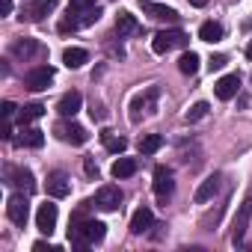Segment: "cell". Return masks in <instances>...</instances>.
I'll return each instance as SVG.
<instances>
[{
	"mask_svg": "<svg viewBox=\"0 0 252 252\" xmlns=\"http://www.w3.org/2000/svg\"><path fill=\"white\" fill-rule=\"evenodd\" d=\"M199 39L202 42H220L222 39V24H217V21H205L202 27H199Z\"/></svg>",
	"mask_w": 252,
	"mask_h": 252,
	"instance_id": "7402d4cb",
	"label": "cell"
},
{
	"mask_svg": "<svg viewBox=\"0 0 252 252\" xmlns=\"http://www.w3.org/2000/svg\"><path fill=\"white\" fill-rule=\"evenodd\" d=\"M80 104H83V95L71 89V92H65V95H63V98L57 101V113L68 119V116H74V113L80 110Z\"/></svg>",
	"mask_w": 252,
	"mask_h": 252,
	"instance_id": "ac0fdd59",
	"label": "cell"
},
{
	"mask_svg": "<svg viewBox=\"0 0 252 252\" xmlns=\"http://www.w3.org/2000/svg\"><path fill=\"white\" fill-rule=\"evenodd\" d=\"M89 113H92V119H104V110H101V104H95V101H92V110H89Z\"/></svg>",
	"mask_w": 252,
	"mask_h": 252,
	"instance_id": "e575fe53",
	"label": "cell"
},
{
	"mask_svg": "<svg viewBox=\"0 0 252 252\" xmlns=\"http://www.w3.org/2000/svg\"><path fill=\"white\" fill-rule=\"evenodd\" d=\"M0 110H3V116H6V119H12V116H15V104H12V101H3V107H0Z\"/></svg>",
	"mask_w": 252,
	"mask_h": 252,
	"instance_id": "1f68e13d",
	"label": "cell"
},
{
	"mask_svg": "<svg viewBox=\"0 0 252 252\" xmlns=\"http://www.w3.org/2000/svg\"><path fill=\"white\" fill-rule=\"evenodd\" d=\"M3 181H6L9 187H18V190L27 193V196L36 190V178H33V172L24 169V166H6V169H3Z\"/></svg>",
	"mask_w": 252,
	"mask_h": 252,
	"instance_id": "3957f363",
	"label": "cell"
},
{
	"mask_svg": "<svg viewBox=\"0 0 252 252\" xmlns=\"http://www.w3.org/2000/svg\"><path fill=\"white\" fill-rule=\"evenodd\" d=\"M149 228H155V214L143 205V208H137L134 217H131V234H146Z\"/></svg>",
	"mask_w": 252,
	"mask_h": 252,
	"instance_id": "2e32d148",
	"label": "cell"
},
{
	"mask_svg": "<svg viewBox=\"0 0 252 252\" xmlns=\"http://www.w3.org/2000/svg\"><path fill=\"white\" fill-rule=\"evenodd\" d=\"M225 63H228V57H225V54H217V57H211V63H208V65H211V71H220Z\"/></svg>",
	"mask_w": 252,
	"mask_h": 252,
	"instance_id": "f546056e",
	"label": "cell"
},
{
	"mask_svg": "<svg viewBox=\"0 0 252 252\" xmlns=\"http://www.w3.org/2000/svg\"><path fill=\"white\" fill-rule=\"evenodd\" d=\"M9 51H12V57H15V60H24V63H27L30 57H36V54H39V42H36V39H30V36H24V39H15Z\"/></svg>",
	"mask_w": 252,
	"mask_h": 252,
	"instance_id": "e0dca14e",
	"label": "cell"
},
{
	"mask_svg": "<svg viewBox=\"0 0 252 252\" xmlns=\"http://www.w3.org/2000/svg\"><path fill=\"white\" fill-rule=\"evenodd\" d=\"M190 6H196V9H205V6H208V0H190Z\"/></svg>",
	"mask_w": 252,
	"mask_h": 252,
	"instance_id": "8d00e7d4",
	"label": "cell"
},
{
	"mask_svg": "<svg viewBox=\"0 0 252 252\" xmlns=\"http://www.w3.org/2000/svg\"><path fill=\"white\" fill-rule=\"evenodd\" d=\"M107 234V225L98 222V220H83L80 214L71 220V228H68V243L74 249H89L92 243H101Z\"/></svg>",
	"mask_w": 252,
	"mask_h": 252,
	"instance_id": "6da1fadb",
	"label": "cell"
},
{
	"mask_svg": "<svg viewBox=\"0 0 252 252\" xmlns=\"http://www.w3.org/2000/svg\"><path fill=\"white\" fill-rule=\"evenodd\" d=\"M187 33L184 30H163V33H158L155 36V42H152V51L155 54H166V51H172V48H187Z\"/></svg>",
	"mask_w": 252,
	"mask_h": 252,
	"instance_id": "277c9868",
	"label": "cell"
},
{
	"mask_svg": "<svg viewBox=\"0 0 252 252\" xmlns=\"http://www.w3.org/2000/svg\"><path fill=\"white\" fill-rule=\"evenodd\" d=\"M95 205H98L101 211H119V205H122V190H119L116 184H104V187L95 193Z\"/></svg>",
	"mask_w": 252,
	"mask_h": 252,
	"instance_id": "52a82bcc",
	"label": "cell"
},
{
	"mask_svg": "<svg viewBox=\"0 0 252 252\" xmlns=\"http://www.w3.org/2000/svg\"><path fill=\"white\" fill-rule=\"evenodd\" d=\"M205 116H208V104H205V101L193 104V107L184 113V119H187V122H199V119H205Z\"/></svg>",
	"mask_w": 252,
	"mask_h": 252,
	"instance_id": "f1b7e54d",
	"label": "cell"
},
{
	"mask_svg": "<svg viewBox=\"0 0 252 252\" xmlns=\"http://www.w3.org/2000/svg\"><path fill=\"white\" fill-rule=\"evenodd\" d=\"M83 169H86V175H98V166L92 163V158H86V160H83Z\"/></svg>",
	"mask_w": 252,
	"mask_h": 252,
	"instance_id": "d6a6232c",
	"label": "cell"
},
{
	"mask_svg": "<svg viewBox=\"0 0 252 252\" xmlns=\"http://www.w3.org/2000/svg\"><path fill=\"white\" fill-rule=\"evenodd\" d=\"M51 80H54V68H48V65L33 68V71H27V74H24V86H27V89H33V92L48 89V86H51Z\"/></svg>",
	"mask_w": 252,
	"mask_h": 252,
	"instance_id": "ba28073f",
	"label": "cell"
},
{
	"mask_svg": "<svg viewBox=\"0 0 252 252\" xmlns=\"http://www.w3.org/2000/svg\"><path fill=\"white\" fill-rule=\"evenodd\" d=\"M54 134H57L63 143H71V146H83V143L89 140L86 128H83V125H77V122H60L57 128H54Z\"/></svg>",
	"mask_w": 252,
	"mask_h": 252,
	"instance_id": "5b68a950",
	"label": "cell"
},
{
	"mask_svg": "<svg viewBox=\"0 0 252 252\" xmlns=\"http://www.w3.org/2000/svg\"><path fill=\"white\" fill-rule=\"evenodd\" d=\"M89 6H95V0H71L68 9H89Z\"/></svg>",
	"mask_w": 252,
	"mask_h": 252,
	"instance_id": "4dcf8cb0",
	"label": "cell"
},
{
	"mask_svg": "<svg viewBox=\"0 0 252 252\" xmlns=\"http://www.w3.org/2000/svg\"><path fill=\"white\" fill-rule=\"evenodd\" d=\"M63 63H65L68 68H80L83 63H89V54H86L83 48H65V51H63Z\"/></svg>",
	"mask_w": 252,
	"mask_h": 252,
	"instance_id": "44dd1931",
	"label": "cell"
},
{
	"mask_svg": "<svg viewBox=\"0 0 252 252\" xmlns=\"http://www.w3.org/2000/svg\"><path fill=\"white\" fill-rule=\"evenodd\" d=\"M6 217H9L15 225H27V217H30L27 193H15V196H9V202H6Z\"/></svg>",
	"mask_w": 252,
	"mask_h": 252,
	"instance_id": "8992f818",
	"label": "cell"
},
{
	"mask_svg": "<svg viewBox=\"0 0 252 252\" xmlns=\"http://www.w3.org/2000/svg\"><path fill=\"white\" fill-rule=\"evenodd\" d=\"M101 140H104L107 152H113V155H122L125 149H128V140H125V137H116L113 131H104V134H101Z\"/></svg>",
	"mask_w": 252,
	"mask_h": 252,
	"instance_id": "d4e9b609",
	"label": "cell"
},
{
	"mask_svg": "<svg viewBox=\"0 0 252 252\" xmlns=\"http://www.w3.org/2000/svg\"><path fill=\"white\" fill-rule=\"evenodd\" d=\"M155 98H158V86H152L146 95H137L134 101H131V122H140L143 119V110H155Z\"/></svg>",
	"mask_w": 252,
	"mask_h": 252,
	"instance_id": "8fae6325",
	"label": "cell"
},
{
	"mask_svg": "<svg viewBox=\"0 0 252 252\" xmlns=\"http://www.w3.org/2000/svg\"><path fill=\"white\" fill-rule=\"evenodd\" d=\"M249 222H252V187H249V193L243 196V202L237 205V214H234V222H231V243H234V246L243 243Z\"/></svg>",
	"mask_w": 252,
	"mask_h": 252,
	"instance_id": "7a4b0ae2",
	"label": "cell"
},
{
	"mask_svg": "<svg viewBox=\"0 0 252 252\" xmlns=\"http://www.w3.org/2000/svg\"><path fill=\"white\" fill-rule=\"evenodd\" d=\"M36 225H39V231H42V234H54V228H57V205H51V202L39 205Z\"/></svg>",
	"mask_w": 252,
	"mask_h": 252,
	"instance_id": "7c38bea8",
	"label": "cell"
},
{
	"mask_svg": "<svg viewBox=\"0 0 252 252\" xmlns=\"http://www.w3.org/2000/svg\"><path fill=\"white\" fill-rule=\"evenodd\" d=\"M33 249H36V252H45V249H48V252H54V246H51V243H45V240H39Z\"/></svg>",
	"mask_w": 252,
	"mask_h": 252,
	"instance_id": "d590c367",
	"label": "cell"
},
{
	"mask_svg": "<svg viewBox=\"0 0 252 252\" xmlns=\"http://www.w3.org/2000/svg\"><path fill=\"white\" fill-rule=\"evenodd\" d=\"M143 6H146V9H149V15H152V18H158V21H178V12H175V9L158 6V3H152V0H146Z\"/></svg>",
	"mask_w": 252,
	"mask_h": 252,
	"instance_id": "603a6c76",
	"label": "cell"
},
{
	"mask_svg": "<svg viewBox=\"0 0 252 252\" xmlns=\"http://www.w3.org/2000/svg\"><path fill=\"white\" fill-rule=\"evenodd\" d=\"M220 187H222V175H208V178L199 184V190H196V202H199V205L211 202V199L220 193Z\"/></svg>",
	"mask_w": 252,
	"mask_h": 252,
	"instance_id": "9a60e30c",
	"label": "cell"
},
{
	"mask_svg": "<svg viewBox=\"0 0 252 252\" xmlns=\"http://www.w3.org/2000/svg\"><path fill=\"white\" fill-rule=\"evenodd\" d=\"M54 9H57V0H30L21 18H27V21H42V18H45L48 12H54Z\"/></svg>",
	"mask_w": 252,
	"mask_h": 252,
	"instance_id": "5bb4252c",
	"label": "cell"
},
{
	"mask_svg": "<svg viewBox=\"0 0 252 252\" xmlns=\"http://www.w3.org/2000/svg\"><path fill=\"white\" fill-rule=\"evenodd\" d=\"M178 68H181V74H196V71H199V57H196L193 51L181 54V60H178Z\"/></svg>",
	"mask_w": 252,
	"mask_h": 252,
	"instance_id": "83f0119b",
	"label": "cell"
},
{
	"mask_svg": "<svg viewBox=\"0 0 252 252\" xmlns=\"http://www.w3.org/2000/svg\"><path fill=\"white\" fill-rule=\"evenodd\" d=\"M18 143H21V146H27V149H42V143H45V134H42L39 128H24Z\"/></svg>",
	"mask_w": 252,
	"mask_h": 252,
	"instance_id": "cb8c5ba5",
	"label": "cell"
},
{
	"mask_svg": "<svg viewBox=\"0 0 252 252\" xmlns=\"http://www.w3.org/2000/svg\"><path fill=\"white\" fill-rule=\"evenodd\" d=\"M163 149V137L160 134H146L143 140H140V152L143 155H155V152H160Z\"/></svg>",
	"mask_w": 252,
	"mask_h": 252,
	"instance_id": "484cf974",
	"label": "cell"
},
{
	"mask_svg": "<svg viewBox=\"0 0 252 252\" xmlns=\"http://www.w3.org/2000/svg\"><path fill=\"white\" fill-rule=\"evenodd\" d=\"M116 33H119V39L140 33V24H137V18H134L131 12H119V18H116Z\"/></svg>",
	"mask_w": 252,
	"mask_h": 252,
	"instance_id": "d6986e66",
	"label": "cell"
},
{
	"mask_svg": "<svg viewBox=\"0 0 252 252\" xmlns=\"http://www.w3.org/2000/svg\"><path fill=\"white\" fill-rule=\"evenodd\" d=\"M140 3H146V0H140Z\"/></svg>",
	"mask_w": 252,
	"mask_h": 252,
	"instance_id": "f35d334b",
	"label": "cell"
},
{
	"mask_svg": "<svg viewBox=\"0 0 252 252\" xmlns=\"http://www.w3.org/2000/svg\"><path fill=\"white\" fill-rule=\"evenodd\" d=\"M246 57H249V60H252V42H249V45H246Z\"/></svg>",
	"mask_w": 252,
	"mask_h": 252,
	"instance_id": "74e56055",
	"label": "cell"
},
{
	"mask_svg": "<svg viewBox=\"0 0 252 252\" xmlns=\"http://www.w3.org/2000/svg\"><path fill=\"white\" fill-rule=\"evenodd\" d=\"M175 190V181H172V172L166 166H155V196L160 202H166Z\"/></svg>",
	"mask_w": 252,
	"mask_h": 252,
	"instance_id": "9c48e42d",
	"label": "cell"
},
{
	"mask_svg": "<svg viewBox=\"0 0 252 252\" xmlns=\"http://www.w3.org/2000/svg\"><path fill=\"white\" fill-rule=\"evenodd\" d=\"M68 193H71V178H68L63 169L51 172V175H48V196H54V199H65Z\"/></svg>",
	"mask_w": 252,
	"mask_h": 252,
	"instance_id": "30bf717a",
	"label": "cell"
},
{
	"mask_svg": "<svg viewBox=\"0 0 252 252\" xmlns=\"http://www.w3.org/2000/svg\"><path fill=\"white\" fill-rule=\"evenodd\" d=\"M110 172H113V178H131L137 172V160L134 158H119Z\"/></svg>",
	"mask_w": 252,
	"mask_h": 252,
	"instance_id": "ffe728a7",
	"label": "cell"
},
{
	"mask_svg": "<svg viewBox=\"0 0 252 252\" xmlns=\"http://www.w3.org/2000/svg\"><path fill=\"white\" fill-rule=\"evenodd\" d=\"M0 15H12V0H0Z\"/></svg>",
	"mask_w": 252,
	"mask_h": 252,
	"instance_id": "836d02e7",
	"label": "cell"
},
{
	"mask_svg": "<svg viewBox=\"0 0 252 252\" xmlns=\"http://www.w3.org/2000/svg\"><path fill=\"white\" fill-rule=\"evenodd\" d=\"M42 116H45V107H42V104H27V107L18 113L21 128H24V125H30V122H36V119H42Z\"/></svg>",
	"mask_w": 252,
	"mask_h": 252,
	"instance_id": "4316f807",
	"label": "cell"
},
{
	"mask_svg": "<svg viewBox=\"0 0 252 252\" xmlns=\"http://www.w3.org/2000/svg\"><path fill=\"white\" fill-rule=\"evenodd\" d=\"M214 92H217L220 101H231V98L240 92V77H237V74H225V77H220L217 86H214Z\"/></svg>",
	"mask_w": 252,
	"mask_h": 252,
	"instance_id": "4fadbf2b",
	"label": "cell"
}]
</instances>
